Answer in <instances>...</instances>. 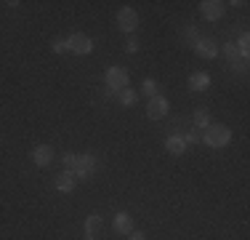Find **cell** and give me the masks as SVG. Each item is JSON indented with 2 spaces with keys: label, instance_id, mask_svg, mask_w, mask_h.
<instances>
[{
  "label": "cell",
  "instance_id": "cell-1",
  "mask_svg": "<svg viewBox=\"0 0 250 240\" xmlns=\"http://www.w3.org/2000/svg\"><path fill=\"white\" fill-rule=\"evenodd\" d=\"M200 142L208 144V147H213V149L229 147L231 144V128H226V125H208L205 134L200 136Z\"/></svg>",
  "mask_w": 250,
  "mask_h": 240
},
{
  "label": "cell",
  "instance_id": "cell-2",
  "mask_svg": "<svg viewBox=\"0 0 250 240\" xmlns=\"http://www.w3.org/2000/svg\"><path fill=\"white\" fill-rule=\"evenodd\" d=\"M106 86H109V91H115V94L130 88L128 70H125V67H109V70H106Z\"/></svg>",
  "mask_w": 250,
  "mask_h": 240
},
{
  "label": "cell",
  "instance_id": "cell-3",
  "mask_svg": "<svg viewBox=\"0 0 250 240\" xmlns=\"http://www.w3.org/2000/svg\"><path fill=\"white\" fill-rule=\"evenodd\" d=\"M96 155H91V152H85V155H77V160H75V168H72V173H75V179H91L93 173H96Z\"/></svg>",
  "mask_w": 250,
  "mask_h": 240
},
{
  "label": "cell",
  "instance_id": "cell-4",
  "mask_svg": "<svg viewBox=\"0 0 250 240\" xmlns=\"http://www.w3.org/2000/svg\"><path fill=\"white\" fill-rule=\"evenodd\" d=\"M67 46H69V53H75V56H88V53L93 51V40L88 38V35H83V32L69 35Z\"/></svg>",
  "mask_w": 250,
  "mask_h": 240
},
{
  "label": "cell",
  "instance_id": "cell-5",
  "mask_svg": "<svg viewBox=\"0 0 250 240\" xmlns=\"http://www.w3.org/2000/svg\"><path fill=\"white\" fill-rule=\"evenodd\" d=\"M170 112V101L165 99V96H152L149 101H146V118L149 120H163L165 115Z\"/></svg>",
  "mask_w": 250,
  "mask_h": 240
},
{
  "label": "cell",
  "instance_id": "cell-6",
  "mask_svg": "<svg viewBox=\"0 0 250 240\" xmlns=\"http://www.w3.org/2000/svg\"><path fill=\"white\" fill-rule=\"evenodd\" d=\"M136 27H139V14H136L130 5H123V8L117 11V29H123L125 35H130Z\"/></svg>",
  "mask_w": 250,
  "mask_h": 240
},
{
  "label": "cell",
  "instance_id": "cell-7",
  "mask_svg": "<svg viewBox=\"0 0 250 240\" xmlns=\"http://www.w3.org/2000/svg\"><path fill=\"white\" fill-rule=\"evenodd\" d=\"M200 14H202V19H208V22H218L226 14V3H221V0H202Z\"/></svg>",
  "mask_w": 250,
  "mask_h": 240
},
{
  "label": "cell",
  "instance_id": "cell-8",
  "mask_svg": "<svg viewBox=\"0 0 250 240\" xmlns=\"http://www.w3.org/2000/svg\"><path fill=\"white\" fill-rule=\"evenodd\" d=\"M194 53H197L200 59H216L218 56V43L213 38H200L197 43H194Z\"/></svg>",
  "mask_w": 250,
  "mask_h": 240
},
{
  "label": "cell",
  "instance_id": "cell-9",
  "mask_svg": "<svg viewBox=\"0 0 250 240\" xmlns=\"http://www.w3.org/2000/svg\"><path fill=\"white\" fill-rule=\"evenodd\" d=\"M32 163L40 166V168L51 166L53 163V149L48 147V144H38V147L32 149Z\"/></svg>",
  "mask_w": 250,
  "mask_h": 240
},
{
  "label": "cell",
  "instance_id": "cell-10",
  "mask_svg": "<svg viewBox=\"0 0 250 240\" xmlns=\"http://www.w3.org/2000/svg\"><path fill=\"white\" fill-rule=\"evenodd\" d=\"M112 227H115V232L117 235H130L133 232V219H130V214H115V219H112Z\"/></svg>",
  "mask_w": 250,
  "mask_h": 240
},
{
  "label": "cell",
  "instance_id": "cell-11",
  "mask_svg": "<svg viewBox=\"0 0 250 240\" xmlns=\"http://www.w3.org/2000/svg\"><path fill=\"white\" fill-rule=\"evenodd\" d=\"M165 149H168L170 155H187V149H189V144H187V139L184 136H178V134H173V136H168L165 139Z\"/></svg>",
  "mask_w": 250,
  "mask_h": 240
},
{
  "label": "cell",
  "instance_id": "cell-12",
  "mask_svg": "<svg viewBox=\"0 0 250 240\" xmlns=\"http://www.w3.org/2000/svg\"><path fill=\"white\" fill-rule=\"evenodd\" d=\"M210 83H213V77L208 75V72H194V75L189 77V88H192V91H208Z\"/></svg>",
  "mask_w": 250,
  "mask_h": 240
},
{
  "label": "cell",
  "instance_id": "cell-13",
  "mask_svg": "<svg viewBox=\"0 0 250 240\" xmlns=\"http://www.w3.org/2000/svg\"><path fill=\"white\" fill-rule=\"evenodd\" d=\"M56 190L64 192V195L72 192L75 190V173L72 171H62V173H59V176H56Z\"/></svg>",
  "mask_w": 250,
  "mask_h": 240
},
{
  "label": "cell",
  "instance_id": "cell-14",
  "mask_svg": "<svg viewBox=\"0 0 250 240\" xmlns=\"http://www.w3.org/2000/svg\"><path fill=\"white\" fill-rule=\"evenodd\" d=\"M194 125H197V128H202V131H205L208 125H213V123H210V112H208L205 107H200V110L194 112Z\"/></svg>",
  "mask_w": 250,
  "mask_h": 240
},
{
  "label": "cell",
  "instance_id": "cell-15",
  "mask_svg": "<svg viewBox=\"0 0 250 240\" xmlns=\"http://www.w3.org/2000/svg\"><path fill=\"white\" fill-rule=\"evenodd\" d=\"M99 227H101V216H99V214H91V216L85 219V235L93 238V235L99 232Z\"/></svg>",
  "mask_w": 250,
  "mask_h": 240
},
{
  "label": "cell",
  "instance_id": "cell-16",
  "mask_svg": "<svg viewBox=\"0 0 250 240\" xmlns=\"http://www.w3.org/2000/svg\"><path fill=\"white\" fill-rule=\"evenodd\" d=\"M117 99H120V104H125V107H133L136 101H139V94L130 91V88H125V91L117 94Z\"/></svg>",
  "mask_w": 250,
  "mask_h": 240
},
{
  "label": "cell",
  "instance_id": "cell-17",
  "mask_svg": "<svg viewBox=\"0 0 250 240\" xmlns=\"http://www.w3.org/2000/svg\"><path fill=\"white\" fill-rule=\"evenodd\" d=\"M237 51H240L242 56H248V51H250V35L248 32L240 35V40H237Z\"/></svg>",
  "mask_w": 250,
  "mask_h": 240
},
{
  "label": "cell",
  "instance_id": "cell-18",
  "mask_svg": "<svg viewBox=\"0 0 250 240\" xmlns=\"http://www.w3.org/2000/svg\"><path fill=\"white\" fill-rule=\"evenodd\" d=\"M141 91H144V94H146V96H149V99H152V96H157V83H154L152 77H146V80L141 83Z\"/></svg>",
  "mask_w": 250,
  "mask_h": 240
},
{
  "label": "cell",
  "instance_id": "cell-19",
  "mask_svg": "<svg viewBox=\"0 0 250 240\" xmlns=\"http://www.w3.org/2000/svg\"><path fill=\"white\" fill-rule=\"evenodd\" d=\"M51 51H53V53H67V51H69V46H67V40H62V38H56V40H53V43H51Z\"/></svg>",
  "mask_w": 250,
  "mask_h": 240
},
{
  "label": "cell",
  "instance_id": "cell-20",
  "mask_svg": "<svg viewBox=\"0 0 250 240\" xmlns=\"http://www.w3.org/2000/svg\"><path fill=\"white\" fill-rule=\"evenodd\" d=\"M75 160H77V152H67V155H64V171H72Z\"/></svg>",
  "mask_w": 250,
  "mask_h": 240
},
{
  "label": "cell",
  "instance_id": "cell-21",
  "mask_svg": "<svg viewBox=\"0 0 250 240\" xmlns=\"http://www.w3.org/2000/svg\"><path fill=\"white\" fill-rule=\"evenodd\" d=\"M184 35H187L189 40H194V43H197V40H200V38H197V27H194V24H189V27L184 29Z\"/></svg>",
  "mask_w": 250,
  "mask_h": 240
},
{
  "label": "cell",
  "instance_id": "cell-22",
  "mask_svg": "<svg viewBox=\"0 0 250 240\" xmlns=\"http://www.w3.org/2000/svg\"><path fill=\"white\" fill-rule=\"evenodd\" d=\"M125 51H128V53H136V51H139V43H136L133 38H128V40H125Z\"/></svg>",
  "mask_w": 250,
  "mask_h": 240
},
{
  "label": "cell",
  "instance_id": "cell-23",
  "mask_svg": "<svg viewBox=\"0 0 250 240\" xmlns=\"http://www.w3.org/2000/svg\"><path fill=\"white\" fill-rule=\"evenodd\" d=\"M184 139H187V144H194V142H200V136L194 134V131H189V134L184 136Z\"/></svg>",
  "mask_w": 250,
  "mask_h": 240
},
{
  "label": "cell",
  "instance_id": "cell-24",
  "mask_svg": "<svg viewBox=\"0 0 250 240\" xmlns=\"http://www.w3.org/2000/svg\"><path fill=\"white\" fill-rule=\"evenodd\" d=\"M128 240H146V235H144V232H130V235H128Z\"/></svg>",
  "mask_w": 250,
  "mask_h": 240
},
{
  "label": "cell",
  "instance_id": "cell-25",
  "mask_svg": "<svg viewBox=\"0 0 250 240\" xmlns=\"http://www.w3.org/2000/svg\"><path fill=\"white\" fill-rule=\"evenodd\" d=\"M85 240H93V238H88V235H85Z\"/></svg>",
  "mask_w": 250,
  "mask_h": 240
}]
</instances>
